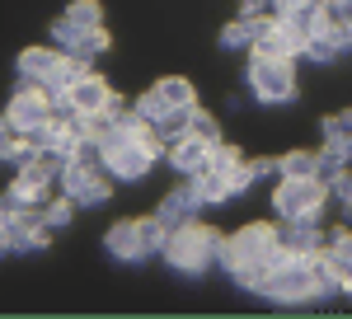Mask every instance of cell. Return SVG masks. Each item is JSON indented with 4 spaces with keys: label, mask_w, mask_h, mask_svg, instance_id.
<instances>
[{
    "label": "cell",
    "mask_w": 352,
    "mask_h": 319,
    "mask_svg": "<svg viewBox=\"0 0 352 319\" xmlns=\"http://www.w3.org/2000/svg\"><path fill=\"white\" fill-rule=\"evenodd\" d=\"M282 258H287V249H282V239H277V226L254 221V226H240L235 235H226L217 263L226 267V277H230L235 287L258 292L263 277L272 272V263H282Z\"/></svg>",
    "instance_id": "6da1fadb"
},
{
    "label": "cell",
    "mask_w": 352,
    "mask_h": 319,
    "mask_svg": "<svg viewBox=\"0 0 352 319\" xmlns=\"http://www.w3.org/2000/svg\"><path fill=\"white\" fill-rule=\"evenodd\" d=\"M99 146H104V174H109V179H122V184L146 179L151 164L164 155V136L155 132V127H141V132L113 127Z\"/></svg>",
    "instance_id": "7a4b0ae2"
},
{
    "label": "cell",
    "mask_w": 352,
    "mask_h": 319,
    "mask_svg": "<svg viewBox=\"0 0 352 319\" xmlns=\"http://www.w3.org/2000/svg\"><path fill=\"white\" fill-rule=\"evenodd\" d=\"M221 244H226V235H221L217 226H202V221L174 226L169 244H164V263L174 267L179 277H202L221 258Z\"/></svg>",
    "instance_id": "3957f363"
},
{
    "label": "cell",
    "mask_w": 352,
    "mask_h": 319,
    "mask_svg": "<svg viewBox=\"0 0 352 319\" xmlns=\"http://www.w3.org/2000/svg\"><path fill=\"white\" fill-rule=\"evenodd\" d=\"M320 254L315 258H300V254H287L282 263H272V272L263 277L258 296H268L277 305H300V300H320Z\"/></svg>",
    "instance_id": "277c9868"
},
{
    "label": "cell",
    "mask_w": 352,
    "mask_h": 319,
    "mask_svg": "<svg viewBox=\"0 0 352 319\" xmlns=\"http://www.w3.org/2000/svg\"><path fill=\"white\" fill-rule=\"evenodd\" d=\"M324 207H329V184H320V179H282L272 188L277 221H320Z\"/></svg>",
    "instance_id": "5b68a950"
},
{
    "label": "cell",
    "mask_w": 352,
    "mask_h": 319,
    "mask_svg": "<svg viewBox=\"0 0 352 319\" xmlns=\"http://www.w3.org/2000/svg\"><path fill=\"white\" fill-rule=\"evenodd\" d=\"M249 89L258 104H287V99H296V66L282 56H254L249 61Z\"/></svg>",
    "instance_id": "8992f818"
},
{
    "label": "cell",
    "mask_w": 352,
    "mask_h": 319,
    "mask_svg": "<svg viewBox=\"0 0 352 319\" xmlns=\"http://www.w3.org/2000/svg\"><path fill=\"white\" fill-rule=\"evenodd\" d=\"M56 188H61L76 207H104V202L113 197V179L109 174H104V169H89V164H76V160L61 164Z\"/></svg>",
    "instance_id": "52a82bcc"
},
{
    "label": "cell",
    "mask_w": 352,
    "mask_h": 319,
    "mask_svg": "<svg viewBox=\"0 0 352 319\" xmlns=\"http://www.w3.org/2000/svg\"><path fill=\"white\" fill-rule=\"evenodd\" d=\"M5 122H10L19 136L47 127V122H52V94H47V89H38V85H14L10 108H5Z\"/></svg>",
    "instance_id": "ba28073f"
},
{
    "label": "cell",
    "mask_w": 352,
    "mask_h": 319,
    "mask_svg": "<svg viewBox=\"0 0 352 319\" xmlns=\"http://www.w3.org/2000/svg\"><path fill=\"white\" fill-rule=\"evenodd\" d=\"M212 146H217V141H202V136H192V132L164 136V160H169L184 179H197L202 169H212Z\"/></svg>",
    "instance_id": "9c48e42d"
},
{
    "label": "cell",
    "mask_w": 352,
    "mask_h": 319,
    "mask_svg": "<svg viewBox=\"0 0 352 319\" xmlns=\"http://www.w3.org/2000/svg\"><path fill=\"white\" fill-rule=\"evenodd\" d=\"M52 47L66 56H85L94 61L99 52H109V33L104 28H76L71 19H56L52 24Z\"/></svg>",
    "instance_id": "30bf717a"
},
{
    "label": "cell",
    "mask_w": 352,
    "mask_h": 319,
    "mask_svg": "<svg viewBox=\"0 0 352 319\" xmlns=\"http://www.w3.org/2000/svg\"><path fill=\"white\" fill-rule=\"evenodd\" d=\"M277 239H282V249H287V254H300V258L324 254V244H329V235L320 230V221H282Z\"/></svg>",
    "instance_id": "8fae6325"
},
{
    "label": "cell",
    "mask_w": 352,
    "mask_h": 319,
    "mask_svg": "<svg viewBox=\"0 0 352 319\" xmlns=\"http://www.w3.org/2000/svg\"><path fill=\"white\" fill-rule=\"evenodd\" d=\"M104 249L118 263H146V249H141V221H113L109 235H104Z\"/></svg>",
    "instance_id": "7c38bea8"
},
{
    "label": "cell",
    "mask_w": 352,
    "mask_h": 319,
    "mask_svg": "<svg viewBox=\"0 0 352 319\" xmlns=\"http://www.w3.org/2000/svg\"><path fill=\"white\" fill-rule=\"evenodd\" d=\"M202 207H207V202L197 197V188L184 184V188H174V192H164V202H160V212H155V216H160L164 226L174 230V226H188V221H197V216H202Z\"/></svg>",
    "instance_id": "4fadbf2b"
},
{
    "label": "cell",
    "mask_w": 352,
    "mask_h": 319,
    "mask_svg": "<svg viewBox=\"0 0 352 319\" xmlns=\"http://www.w3.org/2000/svg\"><path fill=\"white\" fill-rule=\"evenodd\" d=\"M66 99H71L76 113H104L109 99H113V89H109V80H104V76H94V71H89V76H80L71 89H66Z\"/></svg>",
    "instance_id": "5bb4252c"
},
{
    "label": "cell",
    "mask_w": 352,
    "mask_h": 319,
    "mask_svg": "<svg viewBox=\"0 0 352 319\" xmlns=\"http://www.w3.org/2000/svg\"><path fill=\"white\" fill-rule=\"evenodd\" d=\"M324 267L338 277V287H348L352 282V230H338V235H329V244H324Z\"/></svg>",
    "instance_id": "9a60e30c"
},
{
    "label": "cell",
    "mask_w": 352,
    "mask_h": 319,
    "mask_svg": "<svg viewBox=\"0 0 352 319\" xmlns=\"http://www.w3.org/2000/svg\"><path fill=\"white\" fill-rule=\"evenodd\" d=\"M324 151H333L338 160H348V164H352V108L329 113V118H324Z\"/></svg>",
    "instance_id": "2e32d148"
},
{
    "label": "cell",
    "mask_w": 352,
    "mask_h": 319,
    "mask_svg": "<svg viewBox=\"0 0 352 319\" xmlns=\"http://www.w3.org/2000/svg\"><path fill=\"white\" fill-rule=\"evenodd\" d=\"M263 24H268V14H263V19H254V14H240L235 24L221 28V47H226V52H240V47H249V52H254V43H258Z\"/></svg>",
    "instance_id": "e0dca14e"
},
{
    "label": "cell",
    "mask_w": 352,
    "mask_h": 319,
    "mask_svg": "<svg viewBox=\"0 0 352 319\" xmlns=\"http://www.w3.org/2000/svg\"><path fill=\"white\" fill-rule=\"evenodd\" d=\"M192 188H197V197H202L207 207H221V202H230V197H235V174H217V169H202V174L192 179Z\"/></svg>",
    "instance_id": "ac0fdd59"
},
{
    "label": "cell",
    "mask_w": 352,
    "mask_h": 319,
    "mask_svg": "<svg viewBox=\"0 0 352 319\" xmlns=\"http://www.w3.org/2000/svg\"><path fill=\"white\" fill-rule=\"evenodd\" d=\"M155 89L164 94V104H174V108H197V89H192L184 76H164Z\"/></svg>",
    "instance_id": "d6986e66"
},
{
    "label": "cell",
    "mask_w": 352,
    "mask_h": 319,
    "mask_svg": "<svg viewBox=\"0 0 352 319\" xmlns=\"http://www.w3.org/2000/svg\"><path fill=\"white\" fill-rule=\"evenodd\" d=\"M315 155L320 151H292V155L277 160V174L282 179H315Z\"/></svg>",
    "instance_id": "ffe728a7"
},
{
    "label": "cell",
    "mask_w": 352,
    "mask_h": 319,
    "mask_svg": "<svg viewBox=\"0 0 352 319\" xmlns=\"http://www.w3.org/2000/svg\"><path fill=\"white\" fill-rule=\"evenodd\" d=\"M61 19H71L76 28H104V10H99V0H71V10Z\"/></svg>",
    "instance_id": "44dd1931"
},
{
    "label": "cell",
    "mask_w": 352,
    "mask_h": 319,
    "mask_svg": "<svg viewBox=\"0 0 352 319\" xmlns=\"http://www.w3.org/2000/svg\"><path fill=\"white\" fill-rule=\"evenodd\" d=\"M164 244H169V226H164L160 216L141 221V249H146V258H155V254H164Z\"/></svg>",
    "instance_id": "7402d4cb"
},
{
    "label": "cell",
    "mask_w": 352,
    "mask_h": 319,
    "mask_svg": "<svg viewBox=\"0 0 352 319\" xmlns=\"http://www.w3.org/2000/svg\"><path fill=\"white\" fill-rule=\"evenodd\" d=\"M71 216H76V202H71V197H66V192H61V197H47V202H43V221H47V226H52V230H61V226H71Z\"/></svg>",
    "instance_id": "603a6c76"
},
{
    "label": "cell",
    "mask_w": 352,
    "mask_h": 319,
    "mask_svg": "<svg viewBox=\"0 0 352 319\" xmlns=\"http://www.w3.org/2000/svg\"><path fill=\"white\" fill-rule=\"evenodd\" d=\"M212 169H217V174H240L244 169V155L240 151H235V146H212Z\"/></svg>",
    "instance_id": "cb8c5ba5"
},
{
    "label": "cell",
    "mask_w": 352,
    "mask_h": 319,
    "mask_svg": "<svg viewBox=\"0 0 352 319\" xmlns=\"http://www.w3.org/2000/svg\"><path fill=\"white\" fill-rule=\"evenodd\" d=\"M188 132H192V136H202V141H221L217 118H212V113H202V108H192V113H188Z\"/></svg>",
    "instance_id": "d4e9b609"
},
{
    "label": "cell",
    "mask_w": 352,
    "mask_h": 319,
    "mask_svg": "<svg viewBox=\"0 0 352 319\" xmlns=\"http://www.w3.org/2000/svg\"><path fill=\"white\" fill-rule=\"evenodd\" d=\"M0 254L5 258L14 254V212H5V207H0Z\"/></svg>",
    "instance_id": "484cf974"
},
{
    "label": "cell",
    "mask_w": 352,
    "mask_h": 319,
    "mask_svg": "<svg viewBox=\"0 0 352 319\" xmlns=\"http://www.w3.org/2000/svg\"><path fill=\"white\" fill-rule=\"evenodd\" d=\"M249 174L254 179H282L277 174V160H249Z\"/></svg>",
    "instance_id": "4316f807"
},
{
    "label": "cell",
    "mask_w": 352,
    "mask_h": 319,
    "mask_svg": "<svg viewBox=\"0 0 352 319\" xmlns=\"http://www.w3.org/2000/svg\"><path fill=\"white\" fill-rule=\"evenodd\" d=\"M296 5H305V0H268V19H287Z\"/></svg>",
    "instance_id": "83f0119b"
},
{
    "label": "cell",
    "mask_w": 352,
    "mask_h": 319,
    "mask_svg": "<svg viewBox=\"0 0 352 319\" xmlns=\"http://www.w3.org/2000/svg\"><path fill=\"white\" fill-rule=\"evenodd\" d=\"M240 14H254V19H263V14H268V0H244Z\"/></svg>",
    "instance_id": "f1b7e54d"
},
{
    "label": "cell",
    "mask_w": 352,
    "mask_h": 319,
    "mask_svg": "<svg viewBox=\"0 0 352 319\" xmlns=\"http://www.w3.org/2000/svg\"><path fill=\"white\" fill-rule=\"evenodd\" d=\"M348 212H352V197H348Z\"/></svg>",
    "instance_id": "f546056e"
}]
</instances>
